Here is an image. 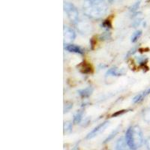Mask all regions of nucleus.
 I'll list each match as a JSON object with an SVG mask.
<instances>
[{"instance_id":"obj_10","label":"nucleus","mask_w":150,"mask_h":150,"mask_svg":"<svg viewBox=\"0 0 150 150\" xmlns=\"http://www.w3.org/2000/svg\"><path fill=\"white\" fill-rule=\"evenodd\" d=\"M83 116V110H79L77 111L74 115V119H73V122L74 124H78L80 122L82 121Z\"/></svg>"},{"instance_id":"obj_6","label":"nucleus","mask_w":150,"mask_h":150,"mask_svg":"<svg viewBox=\"0 0 150 150\" xmlns=\"http://www.w3.org/2000/svg\"><path fill=\"white\" fill-rule=\"evenodd\" d=\"M65 50H67V51L70 52V53H77V54L80 55H83L84 51L80 47L77 46V45H67L65 47Z\"/></svg>"},{"instance_id":"obj_9","label":"nucleus","mask_w":150,"mask_h":150,"mask_svg":"<svg viewBox=\"0 0 150 150\" xmlns=\"http://www.w3.org/2000/svg\"><path fill=\"white\" fill-rule=\"evenodd\" d=\"M125 74V71L123 69H119L117 68H112L109 69L106 73V76H115V77H119L122 76Z\"/></svg>"},{"instance_id":"obj_11","label":"nucleus","mask_w":150,"mask_h":150,"mask_svg":"<svg viewBox=\"0 0 150 150\" xmlns=\"http://www.w3.org/2000/svg\"><path fill=\"white\" fill-rule=\"evenodd\" d=\"M126 140H125V138H123V137H121L119 140H117L116 144V149L118 150H121V149H125V147H126Z\"/></svg>"},{"instance_id":"obj_7","label":"nucleus","mask_w":150,"mask_h":150,"mask_svg":"<svg viewBox=\"0 0 150 150\" xmlns=\"http://www.w3.org/2000/svg\"><path fill=\"white\" fill-rule=\"evenodd\" d=\"M93 88L92 86H88L85 89H80L77 91V93L79 94V96L83 98H89L93 92Z\"/></svg>"},{"instance_id":"obj_3","label":"nucleus","mask_w":150,"mask_h":150,"mask_svg":"<svg viewBox=\"0 0 150 150\" xmlns=\"http://www.w3.org/2000/svg\"><path fill=\"white\" fill-rule=\"evenodd\" d=\"M64 11L71 22L74 24L78 23L79 12L73 4L68 2H64Z\"/></svg>"},{"instance_id":"obj_24","label":"nucleus","mask_w":150,"mask_h":150,"mask_svg":"<svg viewBox=\"0 0 150 150\" xmlns=\"http://www.w3.org/2000/svg\"><path fill=\"white\" fill-rule=\"evenodd\" d=\"M141 20H138V21H136L134 22V23L133 24V26H134V27H136V26H139V25H140V22H141Z\"/></svg>"},{"instance_id":"obj_26","label":"nucleus","mask_w":150,"mask_h":150,"mask_svg":"<svg viewBox=\"0 0 150 150\" xmlns=\"http://www.w3.org/2000/svg\"><path fill=\"white\" fill-rule=\"evenodd\" d=\"M110 2H113V1H115V0H109Z\"/></svg>"},{"instance_id":"obj_20","label":"nucleus","mask_w":150,"mask_h":150,"mask_svg":"<svg viewBox=\"0 0 150 150\" xmlns=\"http://www.w3.org/2000/svg\"><path fill=\"white\" fill-rule=\"evenodd\" d=\"M140 5V1H137V2H135V3L134 4L131 8H130V11L133 12V13H134V12L138 9Z\"/></svg>"},{"instance_id":"obj_5","label":"nucleus","mask_w":150,"mask_h":150,"mask_svg":"<svg viewBox=\"0 0 150 150\" xmlns=\"http://www.w3.org/2000/svg\"><path fill=\"white\" fill-rule=\"evenodd\" d=\"M76 38V33L71 28L64 26V43L69 44L72 42Z\"/></svg>"},{"instance_id":"obj_12","label":"nucleus","mask_w":150,"mask_h":150,"mask_svg":"<svg viewBox=\"0 0 150 150\" xmlns=\"http://www.w3.org/2000/svg\"><path fill=\"white\" fill-rule=\"evenodd\" d=\"M143 117L144 121L150 123V107H149V108H147L146 109L143 110Z\"/></svg>"},{"instance_id":"obj_13","label":"nucleus","mask_w":150,"mask_h":150,"mask_svg":"<svg viewBox=\"0 0 150 150\" xmlns=\"http://www.w3.org/2000/svg\"><path fill=\"white\" fill-rule=\"evenodd\" d=\"M81 72L83 74H89L92 72V68L89 64H86V62H83V66L81 68Z\"/></svg>"},{"instance_id":"obj_15","label":"nucleus","mask_w":150,"mask_h":150,"mask_svg":"<svg viewBox=\"0 0 150 150\" xmlns=\"http://www.w3.org/2000/svg\"><path fill=\"white\" fill-rule=\"evenodd\" d=\"M141 35H142V31L140 30H137L136 31L135 33H134V34L132 35V36H131V42H133V43L136 42V41L140 38Z\"/></svg>"},{"instance_id":"obj_16","label":"nucleus","mask_w":150,"mask_h":150,"mask_svg":"<svg viewBox=\"0 0 150 150\" xmlns=\"http://www.w3.org/2000/svg\"><path fill=\"white\" fill-rule=\"evenodd\" d=\"M137 59L138 61V63L141 66H145L146 65L147 61H148V59L146 58V56H137Z\"/></svg>"},{"instance_id":"obj_22","label":"nucleus","mask_w":150,"mask_h":150,"mask_svg":"<svg viewBox=\"0 0 150 150\" xmlns=\"http://www.w3.org/2000/svg\"><path fill=\"white\" fill-rule=\"evenodd\" d=\"M90 45H91V48H92V50L94 49V46L96 45V41H95V38H92V39H91L90 41Z\"/></svg>"},{"instance_id":"obj_18","label":"nucleus","mask_w":150,"mask_h":150,"mask_svg":"<svg viewBox=\"0 0 150 150\" xmlns=\"http://www.w3.org/2000/svg\"><path fill=\"white\" fill-rule=\"evenodd\" d=\"M101 26H103V28H105V29H111L112 27V24H111V21L110 20H106L101 24Z\"/></svg>"},{"instance_id":"obj_2","label":"nucleus","mask_w":150,"mask_h":150,"mask_svg":"<svg viewBox=\"0 0 150 150\" xmlns=\"http://www.w3.org/2000/svg\"><path fill=\"white\" fill-rule=\"evenodd\" d=\"M125 140L130 149L140 148L143 143V136L141 129L137 125L130 127L125 133Z\"/></svg>"},{"instance_id":"obj_21","label":"nucleus","mask_w":150,"mask_h":150,"mask_svg":"<svg viewBox=\"0 0 150 150\" xmlns=\"http://www.w3.org/2000/svg\"><path fill=\"white\" fill-rule=\"evenodd\" d=\"M128 111V110H120V111H117L115 113L112 115V117H116V116H121V115L124 114L125 112H127Z\"/></svg>"},{"instance_id":"obj_14","label":"nucleus","mask_w":150,"mask_h":150,"mask_svg":"<svg viewBox=\"0 0 150 150\" xmlns=\"http://www.w3.org/2000/svg\"><path fill=\"white\" fill-rule=\"evenodd\" d=\"M119 131H120V129H119V128H116V129H115L114 131H112V133L110 134V135H108V137H107V138L105 139V140H104V143H108V142H110L111 140H112V139L114 138L115 137H116V135L118 133H119Z\"/></svg>"},{"instance_id":"obj_1","label":"nucleus","mask_w":150,"mask_h":150,"mask_svg":"<svg viewBox=\"0 0 150 150\" xmlns=\"http://www.w3.org/2000/svg\"><path fill=\"white\" fill-rule=\"evenodd\" d=\"M83 9L86 16L94 20H98L107 14L108 5L106 0H84Z\"/></svg>"},{"instance_id":"obj_17","label":"nucleus","mask_w":150,"mask_h":150,"mask_svg":"<svg viewBox=\"0 0 150 150\" xmlns=\"http://www.w3.org/2000/svg\"><path fill=\"white\" fill-rule=\"evenodd\" d=\"M72 131V124L69 122L64 123V132L65 133H70Z\"/></svg>"},{"instance_id":"obj_4","label":"nucleus","mask_w":150,"mask_h":150,"mask_svg":"<svg viewBox=\"0 0 150 150\" xmlns=\"http://www.w3.org/2000/svg\"><path fill=\"white\" fill-rule=\"evenodd\" d=\"M110 125V122L109 121H105L104 122L101 124L98 125L97 127L94 128L92 131H90L86 136V139L87 140H90V139L94 138V137H96V136H98V134H101L102 132H104L105 131V129L108 128V126Z\"/></svg>"},{"instance_id":"obj_25","label":"nucleus","mask_w":150,"mask_h":150,"mask_svg":"<svg viewBox=\"0 0 150 150\" xmlns=\"http://www.w3.org/2000/svg\"><path fill=\"white\" fill-rule=\"evenodd\" d=\"M146 145L147 148H148L149 149H150V138H149L148 140L146 141Z\"/></svg>"},{"instance_id":"obj_23","label":"nucleus","mask_w":150,"mask_h":150,"mask_svg":"<svg viewBox=\"0 0 150 150\" xmlns=\"http://www.w3.org/2000/svg\"><path fill=\"white\" fill-rule=\"evenodd\" d=\"M135 52H136V48H133V49L130 50V52H128V56H131V55H132V54H134V53Z\"/></svg>"},{"instance_id":"obj_8","label":"nucleus","mask_w":150,"mask_h":150,"mask_svg":"<svg viewBox=\"0 0 150 150\" xmlns=\"http://www.w3.org/2000/svg\"><path fill=\"white\" fill-rule=\"evenodd\" d=\"M149 94H150V87L149 88H148L146 90L144 91V92H141V93L138 94L137 96H135V97L133 98V102L134 103V104L141 102L143 99L145 98L147 96H149Z\"/></svg>"},{"instance_id":"obj_19","label":"nucleus","mask_w":150,"mask_h":150,"mask_svg":"<svg viewBox=\"0 0 150 150\" xmlns=\"http://www.w3.org/2000/svg\"><path fill=\"white\" fill-rule=\"evenodd\" d=\"M73 108V104L71 102H66L65 106H64V113L68 112V111H70L71 109Z\"/></svg>"}]
</instances>
